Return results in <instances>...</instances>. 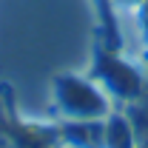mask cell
Segmentation results:
<instances>
[{
  "label": "cell",
  "instance_id": "cell-3",
  "mask_svg": "<svg viewBox=\"0 0 148 148\" xmlns=\"http://www.w3.org/2000/svg\"><path fill=\"white\" fill-rule=\"evenodd\" d=\"M60 137H63V145L69 148H103L106 120H63Z\"/></svg>",
  "mask_w": 148,
  "mask_h": 148
},
{
  "label": "cell",
  "instance_id": "cell-6",
  "mask_svg": "<svg viewBox=\"0 0 148 148\" xmlns=\"http://www.w3.org/2000/svg\"><path fill=\"white\" fill-rule=\"evenodd\" d=\"M137 148H148V143H143V145H137Z\"/></svg>",
  "mask_w": 148,
  "mask_h": 148
},
{
  "label": "cell",
  "instance_id": "cell-2",
  "mask_svg": "<svg viewBox=\"0 0 148 148\" xmlns=\"http://www.w3.org/2000/svg\"><path fill=\"white\" fill-rule=\"evenodd\" d=\"M91 80L117 103H137L143 97V74L137 66H131L128 60H123L114 51H97L94 54V66H91Z\"/></svg>",
  "mask_w": 148,
  "mask_h": 148
},
{
  "label": "cell",
  "instance_id": "cell-4",
  "mask_svg": "<svg viewBox=\"0 0 148 148\" xmlns=\"http://www.w3.org/2000/svg\"><path fill=\"white\" fill-rule=\"evenodd\" d=\"M103 148H137V137H134V128H131L125 114L111 111L106 117V143H103Z\"/></svg>",
  "mask_w": 148,
  "mask_h": 148
},
{
  "label": "cell",
  "instance_id": "cell-5",
  "mask_svg": "<svg viewBox=\"0 0 148 148\" xmlns=\"http://www.w3.org/2000/svg\"><path fill=\"white\" fill-rule=\"evenodd\" d=\"M114 3H117L120 9H128V12H134V9H140L145 0H114Z\"/></svg>",
  "mask_w": 148,
  "mask_h": 148
},
{
  "label": "cell",
  "instance_id": "cell-1",
  "mask_svg": "<svg viewBox=\"0 0 148 148\" xmlns=\"http://www.w3.org/2000/svg\"><path fill=\"white\" fill-rule=\"evenodd\" d=\"M51 103L60 120H106L114 111V100L91 77L63 71L51 80Z\"/></svg>",
  "mask_w": 148,
  "mask_h": 148
}]
</instances>
